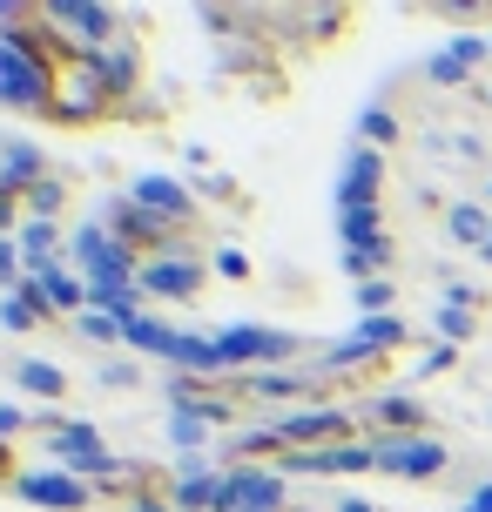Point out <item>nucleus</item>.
<instances>
[{"label":"nucleus","mask_w":492,"mask_h":512,"mask_svg":"<svg viewBox=\"0 0 492 512\" xmlns=\"http://www.w3.org/2000/svg\"><path fill=\"white\" fill-rule=\"evenodd\" d=\"M129 102V75H115L102 54H68L48 81H41V115L61 128H88V122H108V115H122Z\"/></svg>","instance_id":"obj_1"},{"label":"nucleus","mask_w":492,"mask_h":512,"mask_svg":"<svg viewBox=\"0 0 492 512\" xmlns=\"http://www.w3.org/2000/svg\"><path fill=\"white\" fill-rule=\"evenodd\" d=\"M0 486H21V452L0 438Z\"/></svg>","instance_id":"obj_2"},{"label":"nucleus","mask_w":492,"mask_h":512,"mask_svg":"<svg viewBox=\"0 0 492 512\" xmlns=\"http://www.w3.org/2000/svg\"><path fill=\"white\" fill-rule=\"evenodd\" d=\"M452 230H459V236L472 243V236H486V216H472V209H459V216H452Z\"/></svg>","instance_id":"obj_3"}]
</instances>
